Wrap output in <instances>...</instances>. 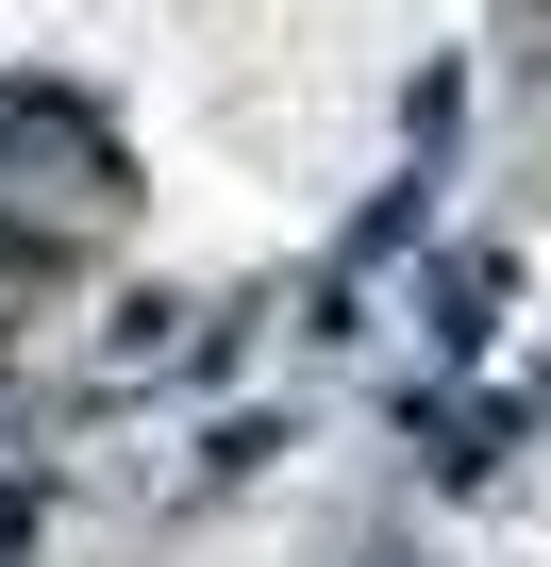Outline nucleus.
<instances>
[{
  "instance_id": "f257e3e1",
  "label": "nucleus",
  "mask_w": 551,
  "mask_h": 567,
  "mask_svg": "<svg viewBox=\"0 0 551 567\" xmlns=\"http://www.w3.org/2000/svg\"><path fill=\"white\" fill-rule=\"evenodd\" d=\"M385 567H418V550H385Z\"/></svg>"
}]
</instances>
